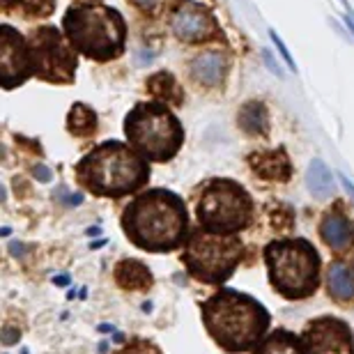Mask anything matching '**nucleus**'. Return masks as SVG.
Segmentation results:
<instances>
[{
    "label": "nucleus",
    "mask_w": 354,
    "mask_h": 354,
    "mask_svg": "<svg viewBox=\"0 0 354 354\" xmlns=\"http://www.w3.org/2000/svg\"><path fill=\"white\" fill-rule=\"evenodd\" d=\"M127 239L147 253H171L187 244L189 212L177 194L168 189H150L138 194L122 214Z\"/></svg>",
    "instance_id": "1"
},
{
    "label": "nucleus",
    "mask_w": 354,
    "mask_h": 354,
    "mask_svg": "<svg viewBox=\"0 0 354 354\" xmlns=\"http://www.w3.org/2000/svg\"><path fill=\"white\" fill-rule=\"evenodd\" d=\"M205 331L230 354L256 350L267 336L272 315L256 297L232 288H218L201 304Z\"/></svg>",
    "instance_id": "2"
},
{
    "label": "nucleus",
    "mask_w": 354,
    "mask_h": 354,
    "mask_svg": "<svg viewBox=\"0 0 354 354\" xmlns=\"http://www.w3.org/2000/svg\"><path fill=\"white\" fill-rule=\"evenodd\" d=\"M76 177L92 196L122 198L145 187L150 180V161L129 143L106 140L76 164Z\"/></svg>",
    "instance_id": "3"
},
{
    "label": "nucleus",
    "mask_w": 354,
    "mask_h": 354,
    "mask_svg": "<svg viewBox=\"0 0 354 354\" xmlns=\"http://www.w3.org/2000/svg\"><path fill=\"white\" fill-rule=\"evenodd\" d=\"M265 265L272 288L288 301L308 299L320 288L322 258L308 239L283 237L265 246Z\"/></svg>",
    "instance_id": "4"
},
{
    "label": "nucleus",
    "mask_w": 354,
    "mask_h": 354,
    "mask_svg": "<svg viewBox=\"0 0 354 354\" xmlns=\"http://www.w3.org/2000/svg\"><path fill=\"white\" fill-rule=\"evenodd\" d=\"M65 37L76 51L92 60H113L122 53L127 39V26L122 14L104 5L69 7L65 19Z\"/></svg>",
    "instance_id": "5"
},
{
    "label": "nucleus",
    "mask_w": 354,
    "mask_h": 354,
    "mask_svg": "<svg viewBox=\"0 0 354 354\" xmlns=\"http://www.w3.org/2000/svg\"><path fill=\"white\" fill-rule=\"evenodd\" d=\"M129 145L147 161H171L184 143V129L175 113L161 102L136 104L124 118Z\"/></svg>",
    "instance_id": "6"
},
{
    "label": "nucleus",
    "mask_w": 354,
    "mask_h": 354,
    "mask_svg": "<svg viewBox=\"0 0 354 354\" xmlns=\"http://www.w3.org/2000/svg\"><path fill=\"white\" fill-rule=\"evenodd\" d=\"M196 216L203 230L214 235H239L253 221V198L239 182L214 177L201 191Z\"/></svg>",
    "instance_id": "7"
},
{
    "label": "nucleus",
    "mask_w": 354,
    "mask_h": 354,
    "mask_svg": "<svg viewBox=\"0 0 354 354\" xmlns=\"http://www.w3.org/2000/svg\"><path fill=\"white\" fill-rule=\"evenodd\" d=\"M244 258V242L239 235H214L207 230H191L184 244L182 263L196 281L223 286L235 274Z\"/></svg>",
    "instance_id": "8"
},
{
    "label": "nucleus",
    "mask_w": 354,
    "mask_h": 354,
    "mask_svg": "<svg viewBox=\"0 0 354 354\" xmlns=\"http://www.w3.org/2000/svg\"><path fill=\"white\" fill-rule=\"evenodd\" d=\"M32 76L51 83H72L76 76V55L55 28H39L28 37Z\"/></svg>",
    "instance_id": "9"
},
{
    "label": "nucleus",
    "mask_w": 354,
    "mask_h": 354,
    "mask_svg": "<svg viewBox=\"0 0 354 354\" xmlns=\"http://www.w3.org/2000/svg\"><path fill=\"white\" fill-rule=\"evenodd\" d=\"M308 354H354V331L336 315H320L306 322L299 334Z\"/></svg>",
    "instance_id": "10"
},
{
    "label": "nucleus",
    "mask_w": 354,
    "mask_h": 354,
    "mask_svg": "<svg viewBox=\"0 0 354 354\" xmlns=\"http://www.w3.org/2000/svg\"><path fill=\"white\" fill-rule=\"evenodd\" d=\"M32 76L28 39L10 26L0 28V83L10 90L26 83Z\"/></svg>",
    "instance_id": "11"
},
{
    "label": "nucleus",
    "mask_w": 354,
    "mask_h": 354,
    "mask_svg": "<svg viewBox=\"0 0 354 354\" xmlns=\"http://www.w3.org/2000/svg\"><path fill=\"white\" fill-rule=\"evenodd\" d=\"M171 30L177 39L184 41H207L216 35V21L194 0H184L175 7L171 19Z\"/></svg>",
    "instance_id": "12"
},
{
    "label": "nucleus",
    "mask_w": 354,
    "mask_h": 354,
    "mask_svg": "<svg viewBox=\"0 0 354 354\" xmlns=\"http://www.w3.org/2000/svg\"><path fill=\"white\" fill-rule=\"evenodd\" d=\"M317 230H320L322 242L327 244L331 251L343 253V251H350L354 246V221L345 214L341 205H334L331 209L324 212Z\"/></svg>",
    "instance_id": "13"
},
{
    "label": "nucleus",
    "mask_w": 354,
    "mask_h": 354,
    "mask_svg": "<svg viewBox=\"0 0 354 354\" xmlns=\"http://www.w3.org/2000/svg\"><path fill=\"white\" fill-rule=\"evenodd\" d=\"M249 164H251V171L258 177H263V180L288 182L290 175H292V164H290L288 152L283 150V147H279V150H265V152L251 154Z\"/></svg>",
    "instance_id": "14"
},
{
    "label": "nucleus",
    "mask_w": 354,
    "mask_h": 354,
    "mask_svg": "<svg viewBox=\"0 0 354 354\" xmlns=\"http://www.w3.org/2000/svg\"><path fill=\"white\" fill-rule=\"evenodd\" d=\"M113 281L118 283V288L129 290V292H147L154 286L152 272L136 258L120 260L113 269Z\"/></svg>",
    "instance_id": "15"
},
{
    "label": "nucleus",
    "mask_w": 354,
    "mask_h": 354,
    "mask_svg": "<svg viewBox=\"0 0 354 354\" xmlns=\"http://www.w3.org/2000/svg\"><path fill=\"white\" fill-rule=\"evenodd\" d=\"M327 292L336 304L354 308V267L331 263L327 269Z\"/></svg>",
    "instance_id": "16"
},
{
    "label": "nucleus",
    "mask_w": 354,
    "mask_h": 354,
    "mask_svg": "<svg viewBox=\"0 0 354 354\" xmlns=\"http://www.w3.org/2000/svg\"><path fill=\"white\" fill-rule=\"evenodd\" d=\"M228 72V58L218 51H205L191 62V74L203 86H218Z\"/></svg>",
    "instance_id": "17"
},
{
    "label": "nucleus",
    "mask_w": 354,
    "mask_h": 354,
    "mask_svg": "<svg viewBox=\"0 0 354 354\" xmlns=\"http://www.w3.org/2000/svg\"><path fill=\"white\" fill-rule=\"evenodd\" d=\"M253 354H308V350L301 336L288 329H276L263 338V343L253 350Z\"/></svg>",
    "instance_id": "18"
},
{
    "label": "nucleus",
    "mask_w": 354,
    "mask_h": 354,
    "mask_svg": "<svg viewBox=\"0 0 354 354\" xmlns=\"http://www.w3.org/2000/svg\"><path fill=\"white\" fill-rule=\"evenodd\" d=\"M147 88H150L152 97L161 104L182 106V102H184V92L180 88V83H177L168 72H157L154 76H150Z\"/></svg>",
    "instance_id": "19"
},
{
    "label": "nucleus",
    "mask_w": 354,
    "mask_h": 354,
    "mask_svg": "<svg viewBox=\"0 0 354 354\" xmlns=\"http://www.w3.org/2000/svg\"><path fill=\"white\" fill-rule=\"evenodd\" d=\"M239 127L251 133V136H265L267 129H269V115H267V109L265 104L260 102H246L239 111Z\"/></svg>",
    "instance_id": "20"
},
{
    "label": "nucleus",
    "mask_w": 354,
    "mask_h": 354,
    "mask_svg": "<svg viewBox=\"0 0 354 354\" xmlns=\"http://www.w3.org/2000/svg\"><path fill=\"white\" fill-rule=\"evenodd\" d=\"M306 184H308L310 194H313L315 198H329L331 194H334V177H331V171L324 166L322 159L310 161Z\"/></svg>",
    "instance_id": "21"
},
{
    "label": "nucleus",
    "mask_w": 354,
    "mask_h": 354,
    "mask_svg": "<svg viewBox=\"0 0 354 354\" xmlns=\"http://www.w3.org/2000/svg\"><path fill=\"white\" fill-rule=\"evenodd\" d=\"M67 129L69 133H74V136H79V138L90 136V133H95L97 129V113L81 102L74 104L67 115Z\"/></svg>",
    "instance_id": "22"
},
{
    "label": "nucleus",
    "mask_w": 354,
    "mask_h": 354,
    "mask_svg": "<svg viewBox=\"0 0 354 354\" xmlns=\"http://www.w3.org/2000/svg\"><path fill=\"white\" fill-rule=\"evenodd\" d=\"M5 7H17L26 14H37V17H46L51 14L55 0H3Z\"/></svg>",
    "instance_id": "23"
},
{
    "label": "nucleus",
    "mask_w": 354,
    "mask_h": 354,
    "mask_svg": "<svg viewBox=\"0 0 354 354\" xmlns=\"http://www.w3.org/2000/svg\"><path fill=\"white\" fill-rule=\"evenodd\" d=\"M115 354H164V352H161L159 345H154L152 341H140V338H136V341L122 345Z\"/></svg>",
    "instance_id": "24"
},
{
    "label": "nucleus",
    "mask_w": 354,
    "mask_h": 354,
    "mask_svg": "<svg viewBox=\"0 0 354 354\" xmlns=\"http://www.w3.org/2000/svg\"><path fill=\"white\" fill-rule=\"evenodd\" d=\"M269 37H272V41H274V44H276V48H279V53L283 55V60H286V65H288L290 69H297V67H295V60H292V55L288 53V48H286V44H283V41H281V37H279V35H276V32L272 30V32H269Z\"/></svg>",
    "instance_id": "25"
},
{
    "label": "nucleus",
    "mask_w": 354,
    "mask_h": 354,
    "mask_svg": "<svg viewBox=\"0 0 354 354\" xmlns=\"http://www.w3.org/2000/svg\"><path fill=\"white\" fill-rule=\"evenodd\" d=\"M131 3L136 5L138 10L147 12V10H154V5H157V0H131Z\"/></svg>",
    "instance_id": "26"
},
{
    "label": "nucleus",
    "mask_w": 354,
    "mask_h": 354,
    "mask_svg": "<svg viewBox=\"0 0 354 354\" xmlns=\"http://www.w3.org/2000/svg\"><path fill=\"white\" fill-rule=\"evenodd\" d=\"M265 60H267V65H269V69H272V72H276L281 76V69H279V65H276V62L272 60V55H269V51H265Z\"/></svg>",
    "instance_id": "27"
},
{
    "label": "nucleus",
    "mask_w": 354,
    "mask_h": 354,
    "mask_svg": "<svg viewBox=\"0 0 354 354\" xmlns=\"http://www.w3.org/2000/svg\"><path fill=\"white\" fill-rule=\"evenodd\" d=\"M345 21H348V26H350V30L354 32V19H350V17H348V19H345Z\"/></svg>",
    "instance_id": "28"
},
{
    "label": "nucleus",
    "mask_w": 354,
    "mask_h": 354,
    "mask_svg": "<svg viewBox=\"0 0 354 354\" xmlns=\"http://www.w3.org/2000/svg\"><path fill=\"white\" fill-rule=\"evenodd\" d=\"M352 267H354V265H352Z\"/></svg>",
    "instance_id": "29"
}]
</instances>
